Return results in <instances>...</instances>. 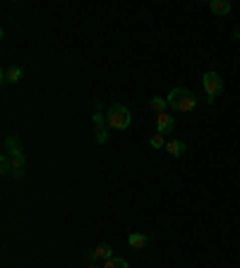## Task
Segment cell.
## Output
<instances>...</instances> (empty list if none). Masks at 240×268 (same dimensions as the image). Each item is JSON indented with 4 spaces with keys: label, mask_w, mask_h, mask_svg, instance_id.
Wrapping results in <instances>:
<instances>
[{
    "label": "cell",
    "mask_w": 240,
    "mask_h": 268,
    "mask_svg": "<svg viewBox=\"0 0 240 268\" xmlns=\"http://www.w3.org/2000/svg\"><path fill=\"white\" fill-rule=\"evenodd\" d=\"M209 10L216 17H228L230 15V3L228 0H209Z\"/></svg>",
    "instance_id": "cell-9"
},
{
    "label": "cell",
    "mask_w": 240,
    "mask_h": 268,
    "mask_svg": "<svg viewBox=\"0 0 240 268\" xmlns=\"http://www.w3.org/2000/svg\"><path fill=\"white\" fill-rule=\"evenodd\" d=\"M22 67H17V65H12V67H5L3 70V86H8V84H17V82H22Z\"/></svg>",
    "instance_id": "cell-8"
},
{
    "label": "cell",
    "mask_w": 240,
    "mask_h": 268,
    "mask_svg": "<svg viewBox=\"0 0 240 268\" xmlns=\"http://www.w3.org/2000/svg\"><path fill=\"white\" fill-rule=\"evenodd\" d=\"M91 120H94V125H96V141L98 144H106V141H108V125H106V115H103L101 110H96V113L91 115Z\"/></svg>",
    "instance_id": "cell-5"
},
{
    "label": "cell",
    "mask_w": 240,
    "mask_h": 268,
    "mask_svg": "<svg viewBox=\"0 0 240 268\" xmlns=\"http://www.w3.org/2000/svg\"><path fill=\"white\" fill-rule=\"evenodd\" d=\"M0 168H3V175H12L10 156H8V153H3V156H0Z\"/></svg>",
    "instance_id": "cell-15"
},
{
    "label": "cell",
    "mask_w": 240,
    "mask_h": 268,
    "mask_svg": "<svg viewBox=\"0 0 240 268\" xmlns=\"http://www.w3.org/2000/svg\"><path fill=\"white\" fill-rule=\"evenodd\" d=\"M101 268H130V266H128V261H125V258L110 256L108 261H103V266H101Z\"/></svg>",
    "instance_id": "cell-13"
},
{
    "label": "cell",
    "mask_w": 240,
    "mask_h": 268,
    "mask_svg": "<svg viewBox=\"0 0 240 268\" xmlns=\"http://www.w3.org/2000/svg\"><path fill=\"white\" fill-rule=\"evenodd\" d=\"M152 239H154V235H144V232H132V235L128 237V242H130L132 249H144Z\"/></svg>",
    "instance_id": "cell-10"
},
{
    "label": "cell",
    "mask_w": 240,
    "mask_h": 268,
    "mask_svg": "<svg viewBox=\"0 0 240 268\" xmlns=\"http://www.w3.org/2000/svg\"><path fill=\"white\" fill-rule=\"evenodd\" d=\"M110 256H113V247H110L108 242H103V244L94 247L91 251H87V258L91 263H94V261H108Z\"/></svg>",
    "instance_id": "cell-6"
},
{
    "label": "cell",
    "mask_w": 240,
    "mask_h": 268,
    "mask_svg": "<svg viewBox=\"0 0 240 268\" xmlns=\"http://www.w3.org/2000/svg\"><path fill=\"white\" fill-rule=\"evenodd\" d=\"M168 106L178 113H192L197 108V96L187 89H173L168 94Z\"/></svg>",
    "instance_id": "cell-3"
},
{
    "label": "cell",
    "mask_w": 240,
    "mask_h": 268,
    "mask_svg": "<svg viewBox=\"0 0 240 268\" xmlns=\"http://www.w3.org/2000/svg\"><path fill=\"white\" fill-rule=\"evenodd\" d=\"M175 129V120L173 115H168V113H159L156 115V134H171Z\"/></svg>",
    "instance_id": "cell-7"
},
{
    "label": "cell",
    "mask_w": 240,
    "mask_h": 268,
    "mask_svg": "<svg viewBox=\"0 0 240 268\" xmlns=\"http://www.w3.org/2000/svg\"><path fill=\"white\" fill-rule=\"evenodd\" d=\"M89 268H101V266H94V263H91V266H89Z\"/></svg>",
    "instance_id": "cell-17"
},
{
    "label": "cell",
    "mask_w": 240,
    "mask_h": 268,
    "mask_svg": "<svg viewBox=\"0 0 240 268\" xmlns=\"http://www.w3.org/2000/svg\"><path fill=\"white\" fill-rule=\"evenodd\" d=\"M149 108H152L154 113L159 115V113H168V98H161V96H152L149 98Z\"/></svg>",
    "instance_id": "cell-12"
},
{
    "label": "cell",
    "mask_w": 240,
    "mask_h": 268,
    "mask_svg": "<svg viewBox=\"0 0 240 268\" xmlns=\"http://www.w3.org/2000/svg\"><path fill=\"white\" fill-rule=\"evenodd\" d=\"M106 125H108L110 129L123 132V129H128L132 125V113L123 106V103H113V106L106 110Z\"/></svg>",
    "instance_id": "cell-2"
},
{
    "label": "cell",
    "mask_w": 240,
    "mask_h": 268,
    "mask_svg": "<svg viewBox=\"0 0 240 268\" xmlns=\"http://www.w3.org/2000/svg\"><path fill=\"white\" fill-rule=\"evenodd\" d=\"M5 153L10 156L12 175L20 180L24 175V168H27V156L22 153V141H20V137H15V134H8V137H5Z\"/></svg>",
    "instance_id": "cell-1"
},
{
    "label": "cell",
    "mask_w": 240,
    "mask_h": 268,
    "mask_svg": "<svg viewBox=\"0 0 240 268\" xmlns=\"http://www.w3.org/2000/svg\"><path fill=\"white\" fill-rule=\"evenodd\" d=\"M149 146H152V149H166V137L164 134H154L152 141H149Z\"/></svg>",
    "instance_id": "cell-14"
},
{
    "label": "cell",
    "mask_w": 240,
    "mask_h": 268,
    "mask_svg": "<svg viewBox=\"0 0 240 268\" xmlns=\"http://www.w3.org/2000/svg\"><path fill=\"white\" fill-rule=\"evenodd\" d=\"M202 86H204V91H207V103H214L216 96L223 94V79H221L218 72H204Z\"/></svg>",
    "instance_id": "cell-4"
},
{
    "label": "cell",
    "mask_w": 240,
    "mask_h": 268,
    "mask_svg": "<svg viewBox=\"0 0 240 268\" xmlns=\"http://www.w3.org/2000/svg\"><path fill=\"white\" fill-rule=\"evenodd\" d=\"M235 39H240V32H235Z\"/></svg>",
    "instance_id": "cell-16"
},
{
    "label": "cell",
    "mask_w": 240,
    "mask_h": 268,
    "mask_svg": "<svg viewBox=\"0 0 240 268\" xmlns=\"http://www.w3.org/2000/svg\"><path fill=\"white\" fill-rule=\"evenodd\" d=\"M166 153H171L173 158H180L187 153V144L185 141H166Z\"/></svg>",
    "instance_id": "cell-11"
}]
</instances>
